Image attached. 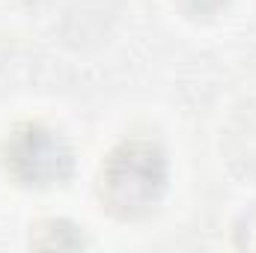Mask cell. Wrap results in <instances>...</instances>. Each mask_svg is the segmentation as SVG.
Here are the masks:
<instances>
[{"mask_svg": "<svg viewBox=\"0 0 256 253\" xmlns=\"http://www.w3.org/2000/svg\"><path fill=\"white\" fill-rule=\"evenodd\" d=\"M167 188V158L149 140L120 143L102 167V200L120 218L146 214Z\"/></svg>", "mask_w": 256, "mask_h": 253, "instance_id": "obj_1", "label": "cell"}, {"mask_svg": "<svg viewBox=\"0 0 256 253\" xmlns=\"http://www.w3.org/2000/svg\"><path fill=\"white\" fill-rule=\"evenodd\" d=\"M6 170L21 185L48 188L68 179L72 173V149L57 131L39 122L15 128L6 140Z\"/></svg>", "mask_w": 256, "mask_h": 253, "instance_id": "obj_2", "label": "cell"}, {"mask_svg": "<svg viewBox=\"0 0 256 253\" xmlns=\"http://www.w3.org/2000/svg\"><path fill=\"white\" fill-rule=\"evenodd\" d=\"M185 3V9H191L196 15H208V12H214V9H220L226 0H182Z\"/></svg>", "mask_w": 256, "mask_h": 253, "instance_id": "obj_3", "label": "cell"}]
</instances>
